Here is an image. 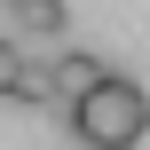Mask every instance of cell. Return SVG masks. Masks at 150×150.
Returning <instances> with one entry per match:
<instances>
[{"label":"cell","mask_w":150,"mask_h":150,"mask_svg":"<svg viewBox=\"0 0 150 150\" xmlns=\"http://www.w3.org/2000/svg\"><path fill=\"white\" fill-rule=\"evenodd\" d=\"M63 111H71V134H79L87 150H134L150 134V95L127 79V71H103V79H95L79 103H63Z\"/></svg>","instance_id":"6da1fadb"},{"label":"cell","mask_w":150,"mask_h":150,"mask_svg":"<svg viewBox=\"0 0 150 150\" xmlns=\"http://www.w3.org/2000/svg\"><path fill=\"white\" fill-rule=\"evenodd\" d=\"M103 71H111L103 55H87V47H63V55H47V95H55V103H79V95L103 79Z\"/></svg>","instance_id":"7a4b0ae2"},{"label":"cell","mask_w":150,"mask_h":150,"mask_svg":"<svg viewBox=\"0 0 150 150\" xmlns=\"http://www.w3.org/2000/svg\"><path fill=\"white\" fill-rule=\"evenodd\" d=\"M16 24H24L32 40H55V32L71 24V8H63V0H24V8H16Z\"/></svg>","instance_id":"3957f363"},{"label":"cell","mask_w":150,"mask_h":150,"mask_svg":"<svg viewBox=\"0 0 150 150\" xmlns=\"http://www.w3.org/2000/svg\"><path fill=\"white\" fill-rule=\"evenodd\" d=\"M8 103H55V95H47V55L24 47V71H16V87H8Z\"/></svg>","instance_id":"277c9868"},{"label":"cell","mask_w":150,"mask_h":150,"mask_svg":"<svg viewBox=\"0 0 150 150\" xmlns=\"http://www.w3.org/2000/svg\"><path fill=\"white\" fill-rule=\"evenodd\" d=\"M16 71H24V47H16V40H0V103H8V87H16Z\"/></svg>","instance_id":"5b68a950"},{"label":"cell","mask_w":150,"mask_h":150,"mask_svg":"<svg viewBox=\"0 0 150 150\" xmlns=\"http://www.w3.org/2000/svg\"><path fill=\"white\" fill-rule=\"evenodd\" d=\"M8 8H24V0H8Z\"/></svg>","instance_id":"8992f818"}]
</instances>
